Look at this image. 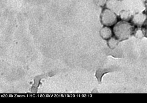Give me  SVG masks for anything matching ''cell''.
Here are the masks:
<instances>
[{"label": "cell", "mask_w": 147, "mask_h": 103, "mask_svg": "<svg viewBox=\"0 0 147 103\" xmlns=\"http://www.w3.org/2000/svg\"><path fill=\"white\" fill-rule=\"evenodd\" d=\"M135 28L132 23L126 20L116 23L113 27V33L119 41L127 40L134 34Z\"/></svg>", "instance_id": "obj_1"}, {"label": "cell", "mask_w": 147, "mask_h": 103, "mask_svg": "<svg viewBox=\"0 0 147 103\" xmlns=\"http://www.w3.org/2000/svg\"><path fill=\"white\" fill-rule=\"evenodd\" d=\"M119 41L115 37H111L108 40V45L110 48H115L118 45Z\"/></svg>", "instance_id": "obj_5"}, {"label": "cell", "mask_w": 147, "mask_h": 103, "mask_svg": "<svg viewBox=\"0 0 147 103\" xmlns=\"http://www.w3.org/2000/svg\"><path fill=\"white\" fill-rule=\"evenodd\" d=\"M141 1H143V2H146L147 0H141Z\"/></svg>", "instance_id": "obj_10"}, {"label": "cell", "mask_w": 147, "mask_h": 103, "mask_svg": "<svg viewBox=\"0 0 147 103\" xmlns=\"http://www.w3.org/2000/svg\"><path fill=\"white\" fill-rule=\"evenodd\" d=\"M146 8L147 10V0L146 1Z\"/></svg>", "instance_id": "obj_9"}, {"label": "cell", "mask_w": 147, "mask_h": 103, "mask_svg": "<svg viewBox=\"0 0 147 103\" xmlns=\"http://www.w3.org/2000/svg\"><path fill=\"white\" fill-rule=\"evenodd\" d=\"M112 30L109 27L105 26L102 28L100 31L101 37L105 40H108L112 37L113 35Z\"/></svg>", "instance_id": "obj_4"}, {"label": "cell", "mask_w": 147, "mask_h": 103, "mask_svg": "<svg viewBox=\"0 0 147 103\" xmlns=\"http://www.w3.org/2000/svg\"><path fill=\"white\" fill-rule=\"evenodd\" d=\"M144 34H145V30H143L141 28H138L135 29L133 34L137 38H141L144 36Z\"/></svg>", "instance_id": "obj_6"}, {"label": "cell", "mask_w": 147, "mask_h": 103, "mask_svg": "<svg viewBox=\"0 0 147 103\" xmlns=\"http://www.w3.org/2000/svg\"><path fill=\"white\" fill-rule=\"evenodd\" d=\"M147 21V15L143 13H138L134 16L131 20L132 24L138 27L142 26Z\"/></svg>", "instance_id": "obj_3"}, {"label": "cell", "mask_w": 147, "mask_h": 103, "mask_svg": "<svg viewBox=\"0 0 147 103\" xmlns=\"http://www.w3.org/2000/svg\"><path fill=\"white\" fill-rule=\"evenodd\" d=\"M145 33L146 35V36L147 37V26L145 30Z\"/></svg>", "instance_id": "obj_8"}, {"label": "cell", "mask_w": 147, "mask_h": 103, "mask_svg": "<svg viewBox=\"0 0 147 103\" xmlns=\"http://www.w3.org/2000/svg\"><path fill=\"white\" fill-rule=\"evenodd\" d=\"M101 18L102 24L105 26H112L117 22V16L110 9L104 10L101 13Z\"/></svg>", "instance_id": "obj_2"}, {"label": "cell", "mask_w": 147, "mask_h": 103, "mask_svg": "<svg viewBox=\"0 0 147 103\" xmlns=\"http://www.w3.org/2000/svg\"><path fill=\"white\" fill-rule=\"evenodd\" d=\"M94 3L99 7H102L105 5L107 0H94Z\"/></svg>", "instance_id": "obj_7"}]
</instances>
